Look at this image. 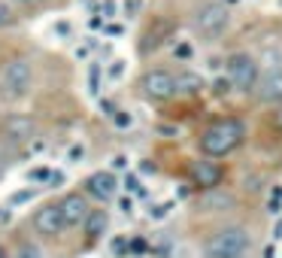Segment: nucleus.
Masks as SVG:
<instances>
[{
  "label": "nucleus",
  "mask_w": 282,
  "mask_h": 258,
  "mask_svg": "<svg viewBox=\"0 0 282 258\" xmlns=\"http://www.w3.org/2000/svg\"><path fill=\"white\" fill-rule=\"evenodd\" d=\"M246 140V125L237 119V116H225V119H216L197 140L200 152L210 155V158H225L231 152H237Z\"/></svg>",
  "instance_id": "obj_1"
},
{
  "label": "nucleus",
  "mask_w": 282,
  "mask_h": 258,
  "mask_svg": "<svg viewBox=\"0 0 282 258\" xmlns=\"http://www.w3.org/2000/svg\"><path fill=\"white\" fill-rule=\"evenodd\" d=\"M252 246V234L243 225H225L207 237L204 258H243Z\"/></svg>",
  "instance_id": "obj_2"
},
{
  "label": "nucleus",
  "mask_w": 282,
  "mask_h": 258,
  "mask_svg": "<svg viewBox=\"0 0 282 258\" xmlns=\"http://www.w3.org/2000/svg\"><path fill=\"white\" fill-rule=\"evenodd\" d=\"M225 70L234 82V88L240 94H255L258 91V82H261V61L249 52H231L225 58Z\"/></svg>",
  "instance_id": "obj_3"
},
{
  "label": "nucleus",
  "mask_w": 282,
  "mask_h": 258,
  "mask_svg": "<svg viewBox=\"0 0 282 258\" xmlns=\"http://www.w3.org/2000/svg\"><path fill=\"white\" fill-rule=\"evenodd\" d=\"M231 24V9L219 0H210L204 6H197L194 18H191V27L200 40H219Z\"/></svg>",
  "instance_id": "obj_4"
},
{
  "label": "nucleus",
  "mask_w": 282,
  "mask_h": 258,
  "mask_svg": "<svg viewBox=\"0 0 282 258\" xmlns=\"http://www.w3.org/2000/svg\"><path fill=\"white\" fill-rule=\"evenodd\" d=\"M30 82H33V67L24 61V58H12L3 73H0V91L3 97H24L30 91Z\"/></svg>",
  "instance_id": "obj_5"
},
{
  "label": "nucleus",
  "mask_w": 282,
  "mask_h": 258,
  "mask_svg": "<svg viewBox=\"0 0 282 258\" xmlns=\"http://www.w3.org/2000/svg\"><path fill=\"white\" fill-rule=\"evenodd\" d=\"M140 91H143V97H149V100H155V103L173 100V97L179 94L176 73H170V70H149V73H143V79H140Z\"/></svg>",
  "instance_id": "obj_6"
},
{
  "label": "nucleus",
  "mask_w": 282,
  "mask_h": 258,
  "mask_svg": "<svg viewBox=\"0 0 282 258\" xmlns=\"http://www.w3.org/2000/svg\"><path fill=\"white\" fill-rule=\"evenodd\" d=\"M188 179H191V186H194V189L207 192V189L222 186V179H225V167H222L216 158L204 155V158L191 161V167H188Z\"/></svg>",
  "instance_id": "obj_7"
},
{
  "label": "nucleus",
  "mask_w": 282,
  "mask_h": 258,
  "mask_svg": "<svg viewBox=\"0 0 282 258\" xmlns=\"http://www.w3.org/2000/svg\"><path fill=\"white\" fill-rule=\"evenodd\" d=\"M0 137L9 140V143H27V140L36 137V122L24 113H9L0 122Z\"/></svg>",
  "instance_id": "obj_8"
},
{
  "label": "nucleus",
  "mask_w": 282,
  "mask_h": 258,
  "mask_svg": "<svg viewBox=\"0 0 282 258\" xmlns=\"http://www.w3.org/2000/svg\"><path fill=\"white\" fill-rule=\"evenodd\" d=\"M234 207H237V195H234L231 189H225V186L207 189V192H200V198H197V213H207V216H213V213H228V210H234Z\"/></svg>",
  "instance_id": "obj_9"
},
{
  "label": "nucleus",
  "mask_w": 282,
  "mask_h": 258,
  "mask_svg": "<svg viewBox=\"0 0 282 258\" xmlns=\"http://www.w3.org/2000/svg\"><path fill=\"white\" fill-rule=\"evenodd\" d=\"M33 228H36L39 234H46V237H58V234L67 228L64 213H61V204H46V207H39V210L33 213Z\"/></svg>",
  "instance_id": "obj_10"
},
{
  "label": "nucleus",
  "mask_w": 282,
  "mask_h": 258,
  "mask_svg": "<svg viewBox=\"0 0 282 258\" xmlns=\"http://www.w3.org/2000/svg\"><path fill=\"white\" fill-rule=\"evenodd\" d=\"M85 192L97 201H112L118 195V179H115L112 170H97L85 179Z\"/></svg>",
  "instance_id": "obj_11"
},
{
  "label": "nucleus",
  "mask_w": 282,
  "mask_h": 258,
  "mask_svg": "<svg viewBox=\"0 0 282 258\" xmlns=\"http://www.w3.org/2000/svg\"><path fill=\"white\" fill-rule=\"evenodd\" d=\"M264 103H282V67H270L261 73V82H258V91H255Z\"/></svg>",
  "instance_id": "obj_12"
},
{
  "label": "nucleus",
  "mask_w": 282,
  "mask_h": 258,
  "mask_svg": "<svg viewBox=\"0 0 282 258\" xmlns=\"http://www.w3.org/2000/svg\"><path fill=\"white\" fill-rule=\"evenodd\" d=\"M61 213H64V222H67V228H76V225H85V219H88V213H91V207H88V201H85V195H67L64 201H61Z\"/></svg>",
  "instance_id": "obj_13"
},
{
  "label": "nucleus",
  "mask_w": 282,
  "mask_h": 258,
  "mask_svg": "<svg viewBox=\"0 0 282 258\" xmlns=\"http://www.w3.org/2000/svg\"><path fill=\"white\" fill-rule=\"evenodd\" d=\"M176 85H179V94H200L204 91V76L194 73V70H179Z\"/></svg>",
  "instance_id": "obj_14"
},
{
  "label": "nucleus",
  "mask_w": 282,
  "mask_h": 258,
  "mask_svg": "<svg viewBox=\"0 0 282 258\" xmlns=\"http://www.w3.org/2000/svg\"><path fill=\"white\" fill-rule=\"evenodd\" d=\"M106 225H109L106 210H91V213H88V219H85V234H88L91 240H97V237H103V234H106Z\"/></svg>",
  "instance_id": "obj_15"
},
{
  "label": "nucleus",
  "mask_w": 282,
  "mask_h": 258,
  "mask_svg": "<svg viewBox=\"0 0 282 258\" xmlns=\"http://www.w3.org/2000/svg\"><path fill=\"white\" fill-rule=\"evenodd\" d=\"M213 91L222 97V94H231V91H237V88H234L231 76H219V79H213Z\"/></svg>",
  "instance_id": "obj_16"
},
{
  "label": "nucleus",
  "mask_w": 282,
  "mask_h": 258,
  "mask_svg": "<svg viewBox=\"0 0 282 258\" xmlns=\"http://www.w3.org/2000/svg\"><path fill=\"white\" fill-rule=\"evenodd\" d=\"M15 258H43V249H39L36 243H21V246L15 249Z\"/></svg>",
  "instance_id": "obj_17"
},
{
  "label": "nucleus",
  "mask_w": 282,
  "mask_h": 258,
  "mask_svg": "<svg viewBox=\"0 0 282 258\" xmlns=\"http://www.w3.org/2000/svg\"><path fill=\"white\" fill-rule=\"evenodd\" d=\"M27 176H30V182H49L52 179V170L49 167H33Z\"/></svg>",
  "instance_id": "obj_18"
},
{
  "label": "nucleus",
  "mask_w": 282,
  "mask_h": 258,
  "mask_svg": "<svg viewBox=\"0 0 282 258\" xmlns=\"http://www.w3.org/2000/svg\"><path fill=\"white\" fill-rule=\"evenodd\" d=\"M33 195H36V192H30V189H27V192H15V195L9 198V207H21V204H27Z\"/></svg>",
  "instance_id": "obj_19"
},
{
  "label": "nucleus",
  "mask_w": 282,
  "mask_h": 258,
  "mask_svg": "<svg viewBox=\"0 0 282 258\" xmlns=\"http://www.w3.org/2000/svg\"><path fill=\"white\" fill-rule=\"evenodd\" d=\"M97 82H100V64H91V73H88V85H91V91H97Z\"/></svg>",
  "instance_id": "obj_20"
},
{
  "label": "nucleus",
  "mask_w": 282,
  "mask_h": 258,
  "mask_svg": "<svg viewBox=\"0 0 282 258\" xmlns=\"http://www.w3.org/2000/svg\"><path fill=\"white\" fill-rule=\"evenodd\" d=\"M106 73H109V79H122V73H125V61H112V67H109Z\"/></svg>",
  "instance_id": "obj_21"
},
{
  "label": "nucleus",
  "mask_w": 282,
  "mask_h": 258,
  "mask_svg": "<svg viewBox=\"0 0 282 258\" xmlns=\"http://www.w3.org/2000/svg\"><path fill=\"white\" fill-rule=\"evenodd\" d=\"M12 21V9H9V3H0V27H6Z\"/></svg>",
  "instance_id": "obj_22"
},
{
  "label": "nucleus",
  "mask_w": 282,
  "mask_h": 258,
  "mask_svg": "<svg viewBox=\"0 0 282 258\" xmlns=\"http://www.w3.org/2000/svg\"><path fill=\"white\" fill-rule=\"evenodd\" d=\"M112 119H115V125H118V128H128V125H131V116H125V109H115V113H112Z\"/></svg>",
  "instance_id": "obj_23"
},
{
  "label": "nucleus",
  "mask_w": 282,
  "mask_h": 258,
  "mask_svg": "<svg viewBox=\"0 0 282 258\" xmlns=\"http://www.w3.org/2000/svg\"><path fill=\"white\" fill-rule=\"evenodd\" d=\"M173 55H179V58L185 61V58H191V46H188V43H179V46L173 49Z\"/></svg>",
  "instance_id": "obj_24"
},
{
  "label": "nucleus",
  "mask_w": 282,
  "mask_h": 258,
  "mask_svg": "<svg viewBox=\"0 0 282 258\" xmlns=\"http://www.w3.org/2000/svg\"><path fill=\"white\" fill-rule=\"evenodd\" d=\"M125 189H128V192H137V195L143 192V189H140V179H137V176H125Z\"/></svg>",
  "instance_id": "obj_25"
},
{
  "label": "nucleus",
  "mask_w": 282,
  "mask_h": 258,
  "mask_svg": "<svg viewBox=\"0 0 282 258\" xmlns=\"http://www.w3.org/2000/svg\"><path fill=\"white\" fill-rule=\"evenodd\" d=\"M273 128H276V131H282V103L273 109Z\"/></svg>",
  "instance_id": "obj_26"
},
{
  "label": "nucleus",
  "mask_w": 282,
  "mask_h": 258,
  "mask_svg": "<svg viewBox=\"0 0 282 258\" xmlns=\"http://www.w3.org/2000/svg\"><path fill=\"white\" fill-rule=\"evenodd\" d=\"M82 155H85V149H82V146H73V149H70V161H79Z\"/></svg>",
  "instance_id": "obj_27"
},
{
  "label": "nucleus",
  "mask_w": 282,
  "mask_h": 258,
  "mask_svg": "<svg viewBox=\"0 0 282 258\" xmlns=\"http://www.w3.org/2000/svg\"><path fill=\"white\" fill-rule=\"evenodd\" d=\"M134 210V204H131V198H122V213H131Z\"/></svg>",
  "instance_id": "obj_28"
},
{
  "label": "nucleus",
  "mask_w": 282,
  "mask_h": 258,
  "mask_svg": "<svg viewBox=\"0 0 282 258\" xmlns=\"http://www.w3.org/2000/svg\"><path fill=\"white\" fill-rule=\"evenodd\" d=\"M103 9H106V18H109V15L115 12V3H112V0H106V3H103Z\"/></svg>",
  "instance_id": "obj_29"
},
{
  "label": "nucleus",
  "mask_w": 282,
  "mask_h": 258,
  "mask_svg": "<svg viewBox=\"0 0 282 258\" xmlns=\"http://www.w3.org/2000/svg\"><path fill=\"white\" fill-rule=\"evenodd\" d=\"M125 164H128V158H125V155H118V158H115V161H112V167H118V170H122V167H125Z\"/></svg>",
  "instance_id": "obj_30"
},
{
  "label": "nucleus",
  "mask_w": 282,
  "mask_h": 258,
  "mask_svg": "<svg viewBox=\"0 0 282 258\" xmlns=\"http://www.w3.org/2000/svg\"><path fill=\"white\" fill-rule=\"evenodd\" d=\"M264 258H276V249H273V246H270V249H267V252H264Z\"/></svg>",
  "instance_id": "obj_31"
},
{
  "label": "nucleus",
  "mask_w": 282,
  "mask_h": 258,
  "mask_svg": "<svg viewBox=\"0 0 282 258\" xmlns=\"http://www.w3.org/2000/svg\"><path fill=\"white\" fill-rule=\"evenodd\" d=\"M18 6H30V3H36V0H15Z\"/></svg>",
  "instance_id": "obj_32"
},
{
  "label": "nucleus",
  "mask_w": 282,
  "mask_h": 258,
  "mask_svg": "<svg viewBox=\"0 0 282 258\" xmlns=\"http://www.w3.org/2000/svg\"><path fill=\"white\" fill-rule=\"evenodd\" d=\"M0 258H9V255H6V249H3V246H0Z\"/></svg>",
  "instance_id": "obj_33"
}]
</instances>
